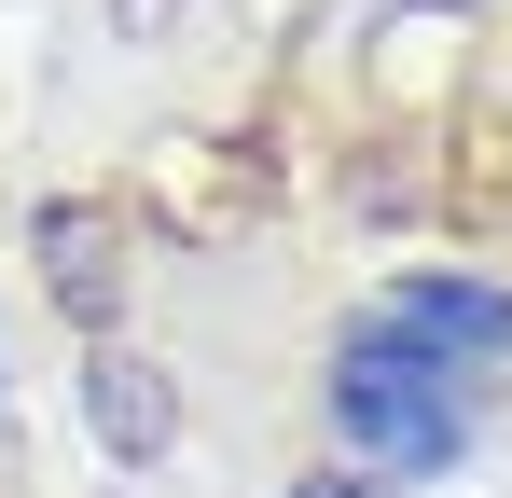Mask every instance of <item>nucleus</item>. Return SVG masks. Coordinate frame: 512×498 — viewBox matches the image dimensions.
Instances as JSON below:
<instances>
[{
	"label": "nucleus",
	"instance_id": "obj_1",
	"mask_svg": "<svg viewBox=\"0 0 512 498\" xmlns=\"http://www.w3.org/2000/svg\"><path fill=\"white\" fill-rule=\"evenodd\" d=\"M512 360V305L499 291H402L374 332H346L333 360V415L360 443V471H429L471 443V388Z\"/></svg>",
	"mask_w": 512,
	"mask_h": 498
}]
</instances>
